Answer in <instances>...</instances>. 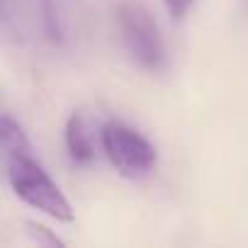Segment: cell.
<instances>
[{
  "label": "cell",
  "mask_w": 248,
  "mask_h": 248,
  "mask_svg": "<svg viewBox=\"0 0 248 248\" xmlns=\"http://www.w3.org/2000/svg\"><path fill=\"white\" fill-rule=\"evenodd\" d=\"M100 141H102L105 156L124 178L139 180V178L151 175V170L156 168L158 156H156L154 144L119 119H109L105 124L100 132Z\"/></svg>",
  "instance_id": "obj_2"
},
{
  "label": "cell",
  "mask_w": 248,
  "mask_h": 248,
  "mask_svg": "<svg viewBox=\"0 0 248 248\" xmlns=\"http://www.w3.org/2000/svg\"><path fill=\"white\" fill-rule=\"evenodd\" d=\"M119 27H122L124 44L141 66L158 68L163 63V42L146 8L137 3H124L119 8Z\"/></svg>",
  "instance_id": "obj_3"
},
{
  "label": "cell",
  "mask_w": 248,
  "mask_h": 248,
  "mask_svg": "<svg viewBox=\"0 0 248 248\" xmlns=\"http://www.w3.org/2000/svg\"><path fill=\"white\" fill-rule=\"evenodd\" d=\"M25 226H27V236L34 241V243H39V246H56V248H61V246H66V241L59 236V233H54L49 226H44V224H39V221H25Z\"/></svg>",
  "instance_id": "obj_6"
},
{
  "label": "cell",
  "mask_w": 248,
  "mask_h": 248,
  "mask_svg": "<svg viewBox=\"0 0 248 248\" xmlns=\"http://www.w3.org/2000/svg\"><path fill=\"white\" fill-rule=\"evenodd\" d=\"M8 180H10L13 192L30 207L44 212L46 217L61 224H71L76 219V212L68 197L30 154L8 158Z\"/></svg>",
  "instance_id": "obj_1"
},
{
  "label": "cell",
  "mask_w": 248,
  "mask_h": 248,
  "mask_svg": "<svg viewBox=\"0 0 248 248\" xmlns=\"http://www.w3.org/2000/svg\"><path fill=\"white\" fill-rule=\"evenodd\" d=\"M66 149L76 163H90L95 158V144L88 132V122L78 112H73L66 122Z\"/></svg>",
  "instance_id": "obj_4"
},
{
  "label": "cell",
  "mask_w": 248,
  "mask_h": 248,
  "mask_svg": "<svg viewBox=\"0 0 248 248\" xmlns=\"http://www.w3.org/2000/svg\"><path fill=\"white\" fill-rule=\"evenodd\" d=\"M192 3L195 0H163V5H166V10H168V15L173 20H183Z\"/></svg>",
  "instance_id": "obj_7"
},
{
  "label": "cell",
  "mask_w": 248,
  "mask_h": 248,
  "mask_svg": "<svg viewBox=\"0 0 248 248\" xmlns=\"http://www.w3.org/2000/svg\"><path fill=\"white\" fill-rule=\"evenodd\" d=\"M0 151L8 158L30 154V139L17 124V119L10 114H0Z\"/></svg>",
  "instance_id": "obj_5"
}]
</instances>
